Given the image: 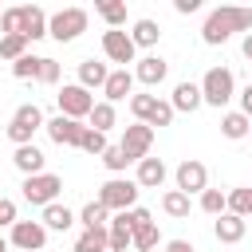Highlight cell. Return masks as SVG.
Masks as SVG:
<instances>
[{
	"mask_svg": "<svg viewBox=\"0 0 252 252\" xmlns=\"http://www.w3.org/2000/svg\"><path fill=\"white\" fill-rule=\"evenodd\" d=\"M138 67H134V79L138 83H146V87H158L165 75H169V63L161 59V55H146V59H134Z\"/></svg>",
	"mask_w": 252,
	"mask_h": 252,
	"instance_id": "cell-14",
	"label": "cell"
},
{
	"mask_svg": "<svg viewBox=\"0 0 252 252\" xmlns=\"http://www.w3.org/2000/svg\"><path fill=\"white\" fill-rule=\"evenodd\" d=\"M12 228L16 224V201H8V197H0V228Z\"/></svg>",
	"mask_w": 252,
	"mask_h": 252,
	"instance_id": "cell-42",
	"label": "cell"
},
{
	"mask_svg": "<svg viewBox=\"0 0 252 252\" xmlns=\"http://www.w3.org/2000/svg\"><path fill=\"white\" fill-rule=\"evenodd\" d=\"M98 8V16L106 20V28H122L126 24V0H102V4H94Z\"/></svg>",
	"mask_w": 252,
	"mask_h": 252,
	"instance_id": "cell-27",
	"label": "cell"
},
{
	"mask_svg": "<svg viewBox=\"0 0 252 252\" xmlns=\"http://www.w3.org/2000/svg\"><path fill=\"white\" fill-rule=\"evenodd\" d=\"M94 4H102V0H94Z\"/></svg>",
	"mask_w": 252,
	"mask_h": 252,
	"instance_id": "cell-49",
	"label": "cell"
},
{
	"mask_svg": "<svg viewBox=\"0 0 252 252\" xmlns=\"http://www.w3.org/2000/svg\"><path fill=\"white\" fill-rule=\"evenodd\" d=\"M35 130H43V110H39L35 102H24V106L12 114V122H8V138H12L16 146H28Z\"/></svg>",
	"mask_w": 252,
	"mask_h": 252,
	"instance_id": "cell-6",
	"label": "cell"
},
{
	"mask_svg": "<svg viewBox=\"0 0 252 252\" xmlns=\"http://www.w3.org/2000/svg\"><path fill=\"white\" fill-rule=\"evenodd\" d=\"M106 75H110L106 63H94V59H83V63H79V87H87V91H91V87H102Z\"/></svg>",
	"mask_w": 252,
	"mask_h": 252,
	"instance_id": "cell-23",
	"label": "cell"
},
{
	"mask_svg": "<svg viewBox=\"0 0 252 252\" xmlns=\"http://www.w3.org/2000/svg\"><path fill=\"white\" fill-rule=\"evenodd\" d=\"M161 209H165L169 217H189L193 201H189V193H181V189H169V193L161 197Z\"/></svg>",
	"mask_w": 252,
	"mask_h": 252,
	"instance_id": "cell-29",
	"label": "cell"
},
{
	"mask_svg": "<svg viewBox=\"0 0 252 252\" xmlns=\"http://www.w3.org/2000/svg\"><path fill=\"white\" fill-rule=\"evenodd\" d=\"M20 35H24L28 43L43 39V35H47V12L35 8V4H24V8H20Z\"/></svg>",
	"mask_w": 252,
	"mask_h": 252,
	"instance_id": "cell-13",
	"label": "cell"
},
{
	"mask_svg": "<svg viewBox=\"0 0 252 252\" xmlns=\"http://www.w3.org/2000/svg\"><path fill=\"white\" fill-rule=\"evenodd\" d=\"M154 102H158V94H130V110H134V118L146 122L150 110H154Z\"/></svg>",
	"mask_w": 252,
	"mask_h": 252,
	"instance_id": "cell-37",
	"label": "cell"
},
{
	"mask_svg": "<svg viewBox=\"0 0 252 252\" xmlns=\"http://www.w3.org/2000/svg\"><path fill=\"white\" fill-rule=\"evenodd\" d=\"M20 189H24V201H28V205H51V201L63 193V177L43 169V173L24 177V185H20Z\"/></svg>",
	"mask_w": 252,
	"mask_h": 252,
	"instance_id": "cell-5",
	"label": "cell"
},
{
	"mask_svg": "<svg viewBox=\"0 0 252 252\" xmlns=\"http://www.w3.org/2000/svg\"><path fill=\"white\" fill-rule=\"evenodd\" d=\"M12 244L24 248V252H43L47 228H43L39 220H16V224H12Z\"/></svg>",
	"mask_w": 252,
	"mask_h": 252,
	"instance_id": "cell-12",
	"label": "cell"
},
{
	"mask_svg": "<svg viewBox=\"0 0 252 252\" xmlns=\"http://www.w3.org/2000/svg\"><path fill=\"white\" fill-rule=\"evenodd\" d=\"M130 39H134V47H154V43L161 39L158 20H138V24L130 28Z\"/></svg>",
	"mask_w": 252,
	"mask_h": 252,
	"instance_id": "cell-22",
	"label": "cell"
},
{
	"mask_svg": "<svg viewBox=\"0 0 252 252\" xmlns=\"http://www.w3.org/2000/svg\"><path fill=\"white\" fill-rule=\"evenodd\" d=\"M102 165H106L110 173H122V169L130 165V158L122 154V146H106V150H102Z\"/></svg>",
	"mask_w": 252,
	"mask_h": 252,
	"instance_id": "cell-36",
	"label": "cell"
},
{
	"mask_svg": "<svg viewBox=\"0 0 252 252\" xmlns=\"http://www.w3.org/2000/svg\"><path fill=\"white\" fill-rule=\"evenodd\" d=\"M0 252H8V240H4V236H0Z\"/></svg>",
	"mask_w": 252,
	"mask_h": 252,
	"instance_id": "cell-47",
	"label": "cell"
},
{
	"mask_svg": "<svg viewBox=\"0 0 252 252\" xmlns=\"http://www.w3.org/2000/svg\"><path fill=\"white\" fill-rule=\"evenodd\" d=\"M173 114H177V110H173L169 102H161V98H158V102H154V110H150V118H146V126H169V122H173Z\"/></svg>",
	"mask_w": 252,
	"mask_h": 252,
	"instance_id": "cell-38",
	"label": "cell"
},
{
	"mask_svg": "<svg viewBox=\"0 0 252 252\" xmlns=\"http://www.w3.org/2000/svg\"><path fill=\"white\" fill-rule=\"evenodd\" d=\"M12 75H16V79H35V75H39V55H28V51H24V55L12 63Z\"/></svg>",
	"mask_w": 252,
	"mask_h": 252,
	"instance_id": "cell-35",
	"label": "cell"
},
{
	"mask_svg": "<svg viewBox=\"0 0 252 252\" xmlns=\"http://www.w3.org/2000/svg\"><path fill=\"white\" fill-rule=\"evenodd\" d=\"M201 209L209 217H220V213H228V201H224L220 189H201Z\"/></svg>",
	"mask_w": 252,
	"mask_h": 252,
	"instance_id": "cell-32",
	"label": "cell"
},
{
	"mask_svg": "<svg viewBox=\"0 0 252 252\" xmlns=\"http://www.w3.org/2000/svg\"><path fill=\"white\" fill-rule=\"evenodd\" d=\"M39 224H43V228H55V232H67V228L75 224V213H71L67 205L51 201V205H43V217H39Z\"/></svg>",
	"mask_w": 252,
	"mask_h": 252,
	"instance_id": "cell-20",
	"label": "cell"
},
{
	"mask_svg": "<svg viewBox=\"0 0 252 252\" xmlns=\"http://www.w3.org/2000/svg\"><path fill=\"white\" fill-rule=\"evenodd\" d=\"M173 177H177V189H181V193H189V197H193V193H201V189H209V169H205L197 158H185V161L177 165V173H173Z\"/></svg>",
	"mask_w": 252,
	"mask_h": 252,
	"instance_id": "cell-11",
	"label": "cell"
},
{
	"mask_svg": "<svg viewBox=\"0 0 252 252\" xmlns=\"http://www.w3.org/2000/svg\"><path fill=\"white\" fill-rule=\"evenodd\" d=\"M165 181V161L161 158H142L138 161V185L142 189H158Z\"/></svg>",
	"mask_w": 252,
	"mask_h": 252,
	"instance_id": "cell-21",
	"label": "cell"
},
{
	"mask_svg": "<svg viewBox=\"0 0 252 252\" xmlns=\"http://www.w3.org/2000/svg\"><path fill=\"white\" fill-rule=\"evenodd\" d=\"M201 4H205V0H173V8H177L181 16H189V12H197Z\"/></svg>",
	"mask_w": 252,
	"mask_h": 252,
	"instance_id": "cell-43",
	"label": "cell"
},
{
	"mask_svg": "<svg viewBox=\"0 0 252 252\" xmlns=\"http://www.w3.org/2000/svg\"><path fill=\"white\" fill-rule=\"evenodd\" d=\"M35 83H59V63L47 59V55H39V75H35Z\"/></svg>",
	"mask_w": 252,
	"mask_h": 252,
	"instance_id": "cell-39",
	"label": "cell"
},
{
	"mask_svg": "<svg viewBox=\"0 0 252 252\" xmlns=\"http://www.w3.org/2000/svg\"><path fill=\"white\" fill-rule=\"evenodd\" d=\"M75 252H106V224L83 228V236L75 240Z\"/></svg>",
	"mask_w": 252,
	"mask_h": 252,
	"instance_id": "cell-25",
	"label": "cell"
},
{
	"mask_svg": "<svg viewBox=\"0 0 252 252\" xmlns=\"http://www.w3.org/2000/svg\"><path fill=\"white\" fill-rule=\"evenodd\" d=\"M130 248H138V252H150V248H158V224L150 220V224L134 228V244H130Z\"/></svg>",
	"mask_w": 252,
	"mask_h": 252,
	"instance_id": "cell-34",
	"label": "cell"
},
{
	"mask_svg": "<svg viewBox=\"0 0 252 252\" xmlns=\"http://www.w3.org/2000/svg\"><path fill=\"white\" fill-rule=\"evenodd\" d=\"M87 122H91V130H110L114 126V102H94L91 106V114H87Z\"/></svg>",
	"mask_w": 252,
	"mask_h": 252,
	"instance_id": "cell-28",
	"label": "cell"
},
{
	"mask_svg": "<svg viewBox=\"0 0 252 252\" xmlns=\"http://www.w3.org/2000/svg\"><path fill=\"white\" fill-rule=\"evenodd\" d=\"M240 114H248V118H252V83L240 91Z\"/></svg>",
	"mask_w": 252,
	"mask_h": 252,
	"instance_id": "cell-44",
	"label": "cell"
},
{
	"mask_svg": "<svg viewBox=\"0 0 252 252\" xmlns=\"http://www.w3.org/2000/svg\"><path fill=\"white\" fill-rule=\"evenodd\" d=\"M79 150H87L91 158H102V150H106V134L102 130H83V142H79Z\"/></svg>",
	"mask_w": 252,
	"mask_h": 252,
	"instance_id": "cell-33",
	"label": "cell"
},
{
	"mask_svg": "<svg viewBox=\"0 0 252 252\" xmlns=\"http://www.w3.org/2000/svg\"><path fill=\"white\" fill-rule=\"evenodd\" d=\"M236 32H252V8H240V4H220L217 12L205 16V28H201V39L209 47L232 39Z\"/></svg>",
	"mask_w": 252,
	"mask_h": 252,
	"instance_id": "cell-1",
	"label": "cell"
},
{
	"mask_svg": "<svg viewBox=\"0 0 252 252\" xmlns=\"http://www.w3.org/2000/svg\"><path fill=\"white\" fill-rule=\"evenodd\" d=\"M87 24H91V16L83 8H59L55 16H47V35L59 39V43H71L87 32Z\"/></svg>",
	"mask_w": 252,
	"mask_h": 252,
	"instance_id": "cell-2",
	"label": "cell"
},
{
	"mask_svg": "<svg viewBox=\"0 0 252 252\" xmlns=\"http://www.w3.org/2000/svg\"><path fill=\"white\" fill-rule=\"evenodd\" d=\"M248 126H252V118L240 114V110H228V114L220 118V134L232 138V142H236V138H248Z\"/></svg>",
	"mask_w": 252,
	"mask_h": 252,
	"instance_id": "cell-24",
	"label": "cell"
},
{
	"mask_svg": "<svg viewBox=\"0 0 252 252\" xmlns=\"http://www.w3.org/2000/svg\"><path fill=\"white\" fill-rule=\"evenodd\" d=\"M165 252H193V244H189V240H169Z\"/></svg>",
	"mask_w": 252,
	"mask_h": 252,
	"instance_id": "cell-45",
	"label": "cell"
},
{
	"mask_svg": "<svg viewBox=\"0 0 252 252\" xmlns=\"http://www.w3.org/2000/svg\"><path fill=\"white\" fill-rule=\"evenodd\" d=\"M79 220H83V228L106 224V220H110V209H106L102 201H87V205H83V213H79Z\"/></svg>",
	"mask_w": 252,
	"mask_h": 252,
	"instance_id": "cell-30",
	"label": "cell"
},
{
	"mask_svg": "<svg viewBox=\"0 0 252 252\" xmlns=\"http://www.w3.org/2000/svg\"><path fill=\"white\" fill-rule=\"evenodd\" d=\"M102 94H106V102H122L126 94H134V71H126V67L110 71L102 83Z\"/></svg>",
	"mask_w": 252,
	"mask_h": 252,
	"instance_id": "cell-15",
	"label": "cell"
},
{
	"mask_svg": "<svg viewBox=\"0 0 252 252\" xmlns=\"http://www.w3.org/2000/svg\"><path fill=\"white\" fill-rule=\"evenodd\" d=\"M197 87H201V98H205L209 106H224V102L236 94V79H232L228 67H209Z\"/></svg>",
	"mask_w": 252,
	"mask_h": 252,
	"instance_id": "cell-3",
	"label": "cell"
},
{
	"mask_svg": "<svg viewBox=\"0 0 252 252\" xmlns=\"http://www.w3.org/2000/svg\"><path fill=\"white\" fill-rule=\"evenodd\" d=\"M122 217H126V224H130V232H134V228H142V224H150V220H154V217H150V209H138V205H134V209H126V213H122Z\"/></svg>",
	"mask_w": 252,
	"mask_h": 252,
	"instance_id": "cell-40",
	"label": "cell"
},
{
	"mask_svg": "<svg viewBox=\"0 0 252 252\" xmlns=\"http://www.w3.org/2000/svg\"><path fill=\"white\" fill-rule=\"evenodd\" d=\"M224 201H228V213H236V217H252V185H240V189H232V193H224Z\"/></svg>",
	"mask_w": 252,
	"mask_h": 252,
	"instance_id": "cell-26",
	"label": "cell"
},
{
	"mask_svg": "<svg viewBox=\"0 0 252 252\" xmlns=\"http://www.w3.org/2000/svg\"><path fill=\"white\" fill-rule=\"evenodd\" d=\"M138 193H142V185H138V181L110 177V181L98 189V201H102L110 213H126V209H134V205H138Z\"/></svg>",
	"mask_w": 252,
	"mask_h": 252,
	"instance_id": "cell-4",
	"label": "cell"
},
{
	"mask_svg": "<svg viewBox=\"0 0 252 252\" xmlns=\"http://www.w3.org/2000/svg\"><path fill=\"white\" fill-rule=\"evenodd\" d=\"M43 130H47V138L55 142V146H79L83 142V122L79 118H67V114H55L51 122H43Z\"/></svg>",
	"mask_w": 252,
	"mask_h": 252,
	"instance_id": "cell-10",
	"label": "cell"
},
{
	"mask_svg": "<svg viewBox=\"0 0 252 252\" xmlns=\"http://www.w3.org/2000/svg\"><path fill=\"white\" fill-rule=\"evenodd\" d=\"M240 47H244V55H248V59H252V32H248V35H244V43H240Z\"/></svg>",
	"mask_w": 252,
	"mask_h": 252,
	"instance_id": "cell-46",
	"label": "cell"
},
{
	"mask_svg": "<svg viewBox=\"0 0 252 252\" xmlns=\"http://www.w3.org/2000/svg\"><path fill=\"white\" fill-rule=\"evenodd\" d=\"M55 102H59V114H67V118H87L91 106H94V94H91L87 87H79V83H67V87H59Z\"/></svg>",
	"mask_w": 252,
	"mask_h": 252,
	"instance_id": "cell-7",
	"label": "cell"
},
{
	"mask_svg": "<svg viewBox=\"0 0 252 252\" xmlns=\"http://www.w3.org/2000/svg\"><path fill=\"white\" fill-rule=\"evenodd\" d=\"M102 55L110 59V63H134V55H138V47H134V39H130V32H118V28H110V32H102Z\"/></svg>",
	"mask_w": 252,
	"mask_h": 252,
	"instance_id": "cell-9",
	"label": "cell"
},
{
	"mask_svg": "<svg viewBox=\"0 0 252 252\" xmlns=\"http://www.w3.org/2000/svg\"><path fill=\"white\" fill-rule=\"evenodd\" d=\"M248 138H252V126H248Z\"/></svg>",
	"mask_w": 252,
	"mask_h": 252,
	"instance_id": "cell-48",
	"label": "cell"
},
{
	"mask_svg": "<svg viewBox=\"0 0 252 252\" xmlns=\"http://www.w3.org/2000/svg\"><path fill=\"white\" fill-rule=\"evenodd\" d=\"M118 146H122V154H126L130 161H142V158H150V146H154V126H146V122H134V126H126Z\"/></svg>",
	"mask_w": 252,
	"mask_h": 252,
	"instance_id": "cell-8",
	"label": "cell"
},
{
	"mask_svg": "<svg viewBox=\"0 0 252 252\" xmlns=\"http://www.w3.org/2000/svg\"><path fill=\"white\" fill-rule=\"evenodd\" d=\"M244 217H236V213H220L217 217V224H213V236L220 240V244H240L244 240Z\"/></svg>",
	"mask_w": 252,
	"mask_h": 252,
	"instance_id": "cell-16",
	"label": "cell"
},
{
	"mask_svg": "<svg viewBox=\"0 0 252 252\" xmlns=\"http://www.w3.org/2000/svg\"><path fill=\"white\" fill-rule=\"evenodd\" d=\"M130 244H134V232H130L126 217L118 213L114 220H106V248H110V252H126Z\"/></svg>",
	"mask_w": 252,
	"mask_h": 252,
	"instance_id": "cell-19",
	"label": "cell"
},
{
	"mask_svg": "<svg viewBox=\"0 0 252 252\" xmlns=\"http://www.w3.org/2000/svg\"><path fill=\"white\" fill-rule=\"evenodd\" d=\"M12 165L24 173V177H32V173H43V150L39 146H16V154H12Z\"/></svg>",
	"mask_w": 252,
	"mask_h": 252,
	"instance_id": "cell-17",
	"label": "cell"
},
{
	"mask_svg": "<svg viewBox=\"0 0 252 252\" xmlns=\"http://www.w3.org/2000/svg\"><path fill=\"white\" fill-rule=\"evenodd\" d=\"M201 102H205V98H201V87H197V83H189V79H185V83H177V87H173V98H169V106H173V110L193 114Z\"/></svg>",
	"mask_w": 252,
	"mask_h": 252,
	"instance_id": "cell-18",
	"label": "cell"
},
{
	"mask_svg": "<svg viewBox=\"0 0 252 252\" xmlns=\"http://www.w3.org/2000/svg\"><path fill=\"white\" fill-rule=\"evenodd\" d=\"M0 32H4V35L20 32V8H8V12H0Z\"/></svg>",
	"mask_w": 252,
	"mask_h": 252,
	"instance_id": "cell-41",
	"label": "cell"
},
{
	"mask_svg": "<svg viewBox=\"0 0 252 252\" xmlns=\"http://www.w3.org/2000/svg\"><path fill=\"white\" fill-rule=\"evenodd\" d=\"M24 51H28V39H24L20 32H12V35H0V59H12V63H16Z\"/></svg>",
	"mask_w": 252,
	"mask_h": 252,
	"instance_id": "cell-31",
	"label": "cell"
}]
</instances>
